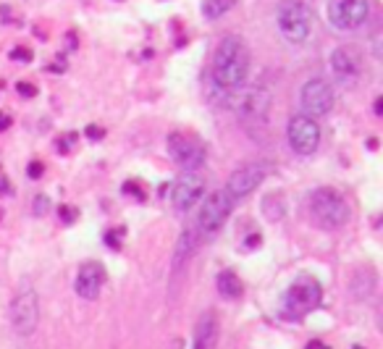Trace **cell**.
<instances>
[{
	"label": "cell",
	"mask_w": 383,
	"mask_h": 349,
	"mask_svg": "<svg viewBox=\"0 0 383 349\" xmlns=\"http://www.w3.org/2000/svg\"><path fill=\"white\" fill-rule=\"evenodd\" d=\"M250 74V48L242 37L228 35L218 43L213 52V63H210V82L216 92L223 95H234L242 89Z\"/></svg>",
	"instance_id": "1"
},
{
	"label": "cell",
	"mask_w": 383,
	"mask_h": 349,
	"mask_svg": "<svg viewBox=\"0 0 383 349\" xmlns=\"http://www.w3.org/2000/svg\"><path fill=\"white\" fill-rule=\"evenodd\" d=\"M307 210H310L313 221L321 228L347 226L349 216H352V213H349L347 200H344L336 189H331V187H321V189H315V192L310 194V200H307Z\"/></svg>",
	"instance_id": "2"
},
{
	"label": "cell",
	"mask_w": 383,
	"mask_h": 349,
	"mask_svg": "<svg viewBox=\"0 0 383 349\" xmlns=\"http://www.w3.org/2000/svg\"><path fill=\"white\" fill-rule=\"evenodd\" d=\"M323 289L313 276H296L281 297V313L287 318H302L321 305Z\"/></svg>",
	"instance_id": "3"
},
{
	"label": "cell",
	"mask_w": 383,
	"mask_h": 349,
	"mask_svg": "<svg viewBox=\"0 0 383 349\" xmlns=\"http://www.w3.org/2000/svg\"><path fill=\"white\" fill-rule=\"evenodd\" d=\"M276 21L289 43L299 45L310 37V9L305 6V0H281Z\"/></svg>",
	"instance_id": "4"
},
{
	"label": "cell",
	"mask_w": 383,
	"mask_h": 349,
	"mask_svg": "<svg viewBox=\"0 0 383 349\" xmlns=\"http://www.w3.org/2000/svg\"><path fill=\"white\" fill-rule=\"evenodd\" d=\"M231 210H234V200H231V194L226 189L210 192L205 197V202H202L200 213H197V231L202 236H213L216 231L223 228V223L231 216Z\"/></svg>",
	"instance_id": "5"
},
{
	"label": "cell",
	"mask_w": 383,
	"mask_h": 349,
	"mask_svg": "<svg viewBox=\"0 0 383 349\" xmlns=\"http://www.w3.org/2000/svg\"><path fill=\"white\" fill-rule=\"evenodd\" d=\"M11 328L18 336H29L40 323V299H37L35 289H21L16 297L11 299L9 307Z\"/></svg>",
	"instance_id": "6"
},
{
	"label": "cell",
	"mask_w": 383,
	"mask_h": 349,
	"mask_svg": "<svg viewBox=\"0 0 383 349\" xmlns=\"http://www.w3.org/2000/svg\"><path fill=\"white\" fill-rule=\"evenodd\" d=\"M370 18L367 0H328V21L341 32L360 29Z\"/></svg>",
	"instance_id": "7"
},
{
	"label": "cell",
	"mask_w": 383,
	"mask_h": 349,
	"mask_svg": "<svg viewBox=\"0 0 383 349\" xmlns=\"http://www.w3.org/2000/svg\"><path fill=\"white\" fill-rule=\"evenodd\" d=\"M287 137L296 155H313L315 150H318V145H321V126H318V121H315L313 116L307 113L294 116L289 121Z\"/></svg>",
	"instance_id": "8"
},
{
	"label": "cell",
	"mask_w": 383,
	"mask_h": 349,
	"mask_svg": "<svg viewBox=\"0 0 383 349\" xmlns=\"http://www.w3.org/2000/svg\"><path fill=\"white\" fill-rule=\"evenodd\" d=\"M168 155L174 157L184 171H200V166L205 163V148L197 140L179 134V131L168 134Z\"/></svg>",
	"instance_id": "9"
},
{
	"label": "cell",
	"mask_w": 383,
	"mask_h": 349,
	"mask_svg": "<svg viewBox=\"0 0 383 349\" xmlns=\"http://www.w3.org/2000/svg\"><path fill=\"white\" fill-rule=\"evenodd\" d=\"M268 174V166L265 163H244L242 168H236L234 174L228 176L226 192L231 194V200H244L257 189Z\"/></svg>",
	"instance_id": "10"
},
{
	"label": "cell",
	"mask_w": 383,
	"mask_h": 349,
	"mask_svg": "<svg viewBox=\"0 0 383 349\" xmlns=\"http://www.w3.org/2000/svg\"><path fill=\"white\" fill-rule=\"evenodd\" d=\"M333 87L326 79H310L302 87V108L307 116H326L333 111Z\"/></svg>",
	"instance_id": "11"
},
{
	"label": "cell",
	"mask_w": 383,
	"mask_h": 349,
	"mask_svg": "<svg viewBox=\"0 0 383 349\" xmlns=\"http://www.w3.org/2000/svg\"><path fill=\"white\" fill-rule=\"evenodd\" d=\"M202 192H205V179L197 171H187L176 179L174 192H171V205L179 213H187L189 208H194V202L200 200Z\"/></svg>",
	"instance_id": "12"
},
{
	"label": "cell",
	"mask_w": 383,
	"mask_h": 349,
	"mask_svg": "<svg viewBox=\"0 0 383 349\" xmlns=\"http://www.w3.org/2000/svg\"><path fill=\"white\" fill-rule=\"evenodd\" d=\"M270 108V92L265 87L244 89L236 100V113L242 121H265Z\"/></svg>",
	"instance_id": "13"
},
{
	"label": "cell",
	"mask_w": 383,
	"mask_h": 349,
	"mask_svg": "<svg viewBox=\"0 0 383 349\" xmlns=\"http://www.w3.org/2000/svg\"><path fill=\"white\" fill-rule=\"evenodd\" d=\"M105 268L97 260L84 262L77 273V294L82 299H97L105 287Z\"/></svg>",
	"instance_id": "14"
},
{
	"label": "cell",
	"mask_w": 383,
	"mask_h": 349,
	"mask_svg": "<svg viewBox=\"0 0 383 349\" xmlns=\"http://www.w3.org/2000/svg\"><path fill=\"white\" fill-rule=\"evenodd\" d=\"M331 71L341 84H355L360 79V58L349 45H341L331 52Z\"/></svg>",
	"instance_id": "15"
},
{
	"label": "cell",
	"mask_w": 383,
	"mask_h": 349,
	"mask_svg": "<svg viewBox=\"0 0 383 349\" xmlns=\"http://www.w3.org/2000/svg\"><path fill=\"white\" fill-rule=\"evenodd\" d=\"M218 339V318L216 313H202L194 328V347L192 349H213Z\"/></svg>",
	"instance_id": "16"
},
{
	"label": "cell",
	"mask_w": 383,
	"mask_h": 349,
	"mask_svg": "<svg viewBox=\"0 0 383 349\" xmlns=\"http://www.w3.org/2000/svg\"><path fill=\"white\" fill-rule=\"evenodd\" d=\"M216 289H218V294H221L223 299H239V297H242V292H244L242 279H239L234 271L221 273V276L216 279Z\"/></svg>",
	"instance_id": "17"
},
{
	"label": "cell",
	"mask_w": 383,
	"mask_h": 349,
	"mask_svg": "<svg viewBox=\"0 0 383 349\" xmlns=\"http://www.w3.org/2000/svg\"><path fill=\"white\" fill-rule=\"evenodd\" d=\"M194 242H192V231H184L182 239H179V245H176V257H174V268L176 273L182 271L184 265H187V260H189L192 255H194Z\"/></svg>",
	"instance_id": "18"
},
{
	"label": "cell",
	"mask_w": 383,
	"mask_h": 349,
	"mask_svg": "<svg viewBox=\"0 0 383 349\" xmlns=\"http://www.w3.org/2000/svg\"><path fill=\"white\" fill-rule=\"evenodd\" d=\"M234 6H236V0H202V16L216 21V18L226 16Z\"/></svg>",
	"instance_id": "19"
},
{
	"label": "cell",
	"mask_w": 383,
	"mask_h": 349,
	"mask_svg": "<svg viewBox=\"0 0 383 349\" xmlns=\"http://www.w3.org/2000/svg\"><path fill=\"white\" fill-rule=\"evenodd\" d=\"M262 213H265V218L268 221L284 218V213H287V200H284L281 194H268V197L262 200Z\"/></svg>",
	"instance_id": "20"
},
{
	"label": "cell",
	"mask_w": 383,
	"mask_h": 349,
	"mask_svg": "<svg viewBox=\"0 0 383 349\" xmlns=\"http://www.w3.org/2000/svg\"><path fill=\"white\" fill-rule=\"evenodd\" d=\"M11 58H13V61L29 63L32 58H35V52L29 50V48H21V45H18V48H13V50H11Z\"/></svg>",
	"instance_id": "21"
},
{
	"label": "cell",
	"mask_w": 383,
	"mask_h": 349,
	"mask_svg": "<svg viewBox=\"0 0 383 349\" xmlns=\"http://www.w3.org/2000/svg\"><path fill=\"white\" fill-rule=\"evenodd\" d=\"M16 89H18V95L21 97H35L37 95V87L35 84H29V82H18Z\"/></svg>",
	"instance_id": "22"
},
{
	"label": "cell",
	"mask_w": 383,
	"mask_h": 349,
	"mask_svg": "<svg viewBox=\"0 0 383 349\" xmlns=\"http://www.w3.org/2000/svg\"><path fill=\"white\" fill-rule=\"evenodd\" d=\"M50 208V200H48V194H37L35 200V216H43L45 210Z\"/></svg>",
	"instance_id": "23"
},
{
	"label": "cell",
	"mask_w": 383,
	"mask_h": 349,
	"mask_svg": "<svg viewBox=\"0 0 383 349\" xmlns=\"http://www.w3.org/2000/svg\"><path fill=\"white\" fill-rule=\"evenodd\" d=\"M77 213H79L77 208H69V205H63V208H61V221H63V223H74V221H77Z\"/></svg>",
	"instance_id": "24"
},
{
	"label": "cell",
	"mask_w": 383,
	"mask_h": 349,
	"mask_svg": "<svg viewBox=\"0 0 383 349\" xmlns=\"http://www.w3.org/2000/svg\"><path fill=\"white\" fill-rule=\"evenodd\" d=\"M26 174L32 176V179H40V176L45 174V166L40 163V160H32V163H29V168H26Z\"/></svg>",
	"instance_id": "25"
},
{
	"label": "cell",
	"mask_w": 383,
	"mask_h": 349,
	"mask_svg": "<svg viewBox=\"0 0 383 349\" xmlns=\"http://www.w3.org/2000/svg\"><path fill=\"white\" fill-rule=\"evenodd\" d=\"M84 134H87V140H103V137H105V131L100 129V126H87V129H84Z\"/></svg>",
	"instance_id": "26"
},
{
	"label": "cell",
	"mask_w": 383,
	"mask_h": 349,
	"mask_svg": "<svg viewBox=\"0 0 383 349\" xmlns=\"http://www.w3.org/2000/svg\"><path fill=\"white\" fill-rule=\"evenodd\" d=\"M105 245L108 247H113V250H118V239H116V234H111V231H108V234H105Z\"/></svg>",
	"instance_id": "27"
},
{
	"label": "cell",
	"mask_w": 383,
	"mask_h": 349,
	"mask_svg": "<svg viewBox=\"0 0 383 349\" xmlns=\"http://www.w3.org/2000/svg\"><path fill=\"white\" fill-rule=\"evenodd\" d=\"M11 126V116H6V113H0V131H6Z\"/></svg>",
	"instance_id": "28"
},
{
	"label": "cell",
	"mask_w": 383,
	"mask_h": 349,
	"mask_svg": "<svg viewBox=\"0 0 383 349\" xmlns=\"http://www.w3.org/2000/svg\"><path fill=\"white\" fill-rule=\"evenodd\" d=\"M307 349H328V347H326L323 341H310V344H307Z\"/></svg>",
	"instance_id": "29"
},
{
	"label": "cell",
	"mask_w": 383,
	"mask_h": 349,
	"mask_svg": "<svg viewBox=\"0 0 383 349\" xmlns=\"http://www.w3.org/2000/svg\"><path fill=\"white\" fill-rule=\"evenodd\" d=\"M381 113H383V100L378 97V100H375V116H381Z\"/></svg>",
	"instance_id": "30"
}]
</instances>
